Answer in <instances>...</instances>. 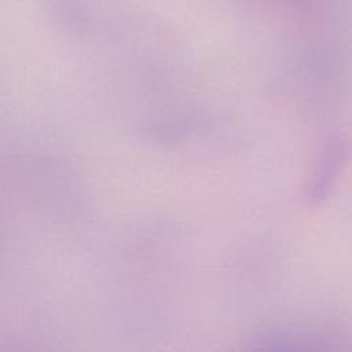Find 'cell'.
<instances>
[{
	"instance_id": "6da1fadb",
	"label": "cell",
	"mask_w": 352,
	"mask_h": 352,
	"mask_svg": "<svg viewBox=\"0 0 352 352\" xmlns=\"http://www.w3.org/2000/svg\"><path fill=\"white\" fill-rule=\"evenodd\" d=\"M348 155L349 144L344 138H334L326 144L308 187L307 197L311 204H318L329 195L346 164Z\"/></svg>"
}]
</instances>
